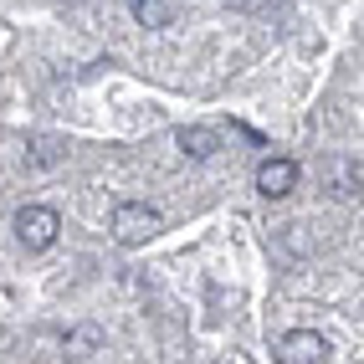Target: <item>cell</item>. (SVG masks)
I'll list each match as a JSON object with an SVG mask.
<instances>
[{
  "label": "cell",
  "mask_w": 364,
  "mask_h": 364,
  "mask_svg": "<svg viewBox=\"0 0 364 364\" xmlns=\"http://www.w3.org/2000/svg\"><path fill=\"white\" fill-rule=\"evenodd\" d=\"M159 231V210L149 200H118L113 205V236L124 241V247H139V241H149Z\"/></svg>",
  "instance_id": "obj_1"
},
{
  "label": "cell",
  "mask_w": 364,
  "mask_h": 364,
  "mask_svg": "<svg viewBox=\"0 0 364 364\" xmlns=\"http://www.w3.org/2000/svg\"><path fill=\"white\" fill-rule=\"evenodd\" d=\"M62 221H57V210L52 205H26V210H16V236H21V247L26 252H46L57 241Z\"/></svg>",
  "instance_id": "obj_2"
},
{
  "label": "cell",
  "mask_w": 364,
  "mask_h": 364,
  "mask_svg": "<svg viewBox=\"0 0 364 364\" xmlns=\"http://www.w3.org/2000/svg\"><path fill=\"white\" fill-rule=\"evenodd\" d=\"M257 190H262L267 200L293 196V190H298V164H293V159H282V154L262 159V164H257Z\"/></svg>",
  "instance_id": "obj_3"
},
{
  "label": "cell",
  "mask_w": 364,
  "mask_h": 364,
  "mask_svg": "<svg viewBox=\"0 0 364 364\" xmlns=\"http://www.w3.org/2000/svg\"><path fill=\"white\" fill-rule=\"evenodd\" d=\"M277 359L282 364H318V359H328V344L313 328H293L277 338Z\"/></svg>",
  "instance_id": "obj_4"
},
{
  "label": "cell",
  "mask_w": 364,
  "mask_h": 364,
  "mask_svg": "<svg viewBox=\"0 0 364 364\" xmlns=\"http://www.w3.org/2000/svg\"><path fill=\"white\" fill-rule=\"evenodd\" d=\"M180 149H185L190 159H210L215 149H221V139H215V129H200V124L190 129V124H185V129H180Z\"/></svg>",
  "instance_id": "obj_5"
},
{
  "label": "cell",
  "mask_w": 364,
  "mask_h": 364,
  "mask_svg": "<svg viewBox=\"0 0 364 364\" xmlns=\"http://www.w3.org/2000/svg\"><path fill=\"white\" fill-rule=\"evenodd\" d=\"M134 21L149 26V31H159V26L175 21V11H169V0H134Z\"/></svg>",
  "instance_id": "obj_6"
},
{
  "label": "cell",
  "mask_w": 364,
  "mask_h": 364,
  "mask_svg": "<svg viewBox=\"0 0 364 364\" xmlns=\"http://www.w3.org/2000/svg\"><path fill=\"white\" fill-rule=\"evenodd\" d=\"M67 159V149L57 139H36V149H31V164H41V169H52V164H62Z\"/></svg>",
  "instance_id": "obj_7"
},
{
  "label": "cell",
  "mask_w": 364,
  "mask_h": 364,
  "mask_svg": "<svg viewBox=\"0 0 364 364\" xmlns=\"http://www.w3.org/2000/svg\"><path fill=\"white\" fill-rule=\"evenodd\" d=\"M338 196H359V159H349L338 169Z\"/></svg>",
  "instance_id": "obj_8"
}]
</instances>
